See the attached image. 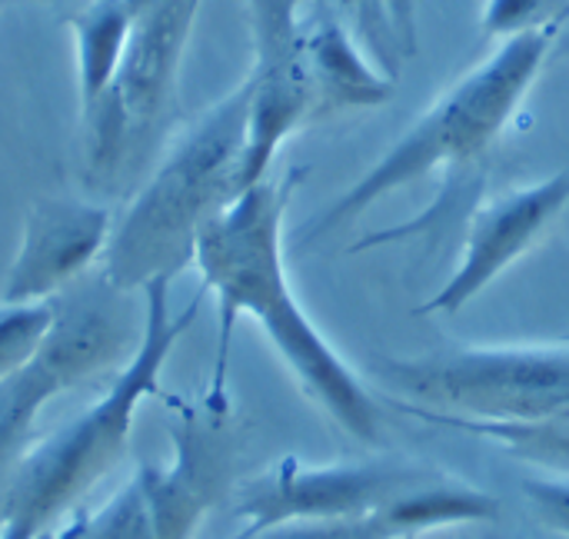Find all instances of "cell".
<instances>
[{
    "mask_svg": "<svg viewBox=\"0 0 569 539\" xmlns=\"http://www.w3.org/2000/svg\"><path fill=\"white\" fill-rule=\"evenodd\" d=\"M297 173L260 180L200 233L193 267L220 303V353L210 390H223L237 317H253L307 393L357 440H380V410L297 303L283 267V213Z\"/></svg>",
    "mask_w": 569,
    "mask_h": 539,
    "instance_id": "6da1fadb",
    "label": "cell"
},
{
    "mask_svg": "<svg viewBox=\"0 0 569 539\" xmlns=\"http://www.w3.org/2000/svg\"><path fill=\"white\" fill-rule=\"evenodd\" d=\"M170 283L153 280L140 300V333L133 357H127L123 370L113 377L110 390L87 407L63 430L33 443L13 477L7 517L0 539H43L67 523L73 507L120 463L127 453L137 410L147 397H160V373L177 347V340L190 330L200 310V297L183 310L170 313Z\"/></svg>",
    "mask_w": 569,
    "mask_h": 539,
    "instance_id": "7a4b0ae2",
    "label": "cell"
},
{
    "mask_svg": "<svg viewBox=\"0 0 569 539\" xmlns=\"http://www.w3.org/2000/svg\"><path fill=\"white\" fill-rule=\"evenodd\" d=\"M250 83L217 103L160 163L110 230L100 273L123 293L173 280L193 263L203 227L243 193Z\"/></svg>",
    "mask_w": 569,
    "mask_h": 539,
    "instance_id": "3957f363",
    "label": "cell"
},
{
    "mask_svg": "<svg viewBox=\"0 0 569 539\" xmlns=\"http://www.w3.org/2000/svg\"><path fill=\"white\" fill-rule=\"evenodd\" d=\"M560 20L513 33L500 50L447 90L320 220V230L353 220L380 197L423 180L433 170H460L487 157L503 127L540 77Z\"/></svg>",
    "mask_w": 569,
    "mask_h": 539,
    "instance_id": "277c9868",
    "label": "cell"
},
{
    "mask_svg": "<svg viewBox=\"0 0 569 539\" xmlns=\"http://www.w3.org/2000/svg\"><path fill=\"white\" fill-rule=\"evenodd\" d=\"M170 437V463L140 467L103 510L43 539H193L233 480L237 430L223 390H207L200 403H177Z\"/></svg>",
    "mask_w": 569,
    "mask_h": 539,
    "instance_id": "5b68a950",
    "label": "cell"
},
{
    "mask_svg": "<svg viewBox=\"0 0 569 539\" xmlns=\"http://www.w3.org/2000/svg\"><path fill=\"white\" fill-rule=\"evenodd\" d=\"M123 357H130V323L120 310V297L87 283L57 300L40 350L0 383V527L13 477L33 447L40 410L70 387L117 367Z\"/></svg>",
    "mask_w": 569,
    "mask_h": 539,
    "instance_id": "8992f818",
    "label": "cell"
},
{
    "mask_svg": "<svg viewBox=\"0 0 569 539\" xmlns=\"http://www.w3.org/2000/svg\"><path fill=\"white\" fill-rule=\"evenodd\" d=\"M380 377L403 403L467 420H537L569 407V350L563 347L383 360Z\"/></svg>",
    "mask_w": 569,
    "mask_h": 539,
    "instance_id": "52a82bcc",
    "label": "cell"
},
{
    "mask_svg": "<svg viewBox=\"0 0 569 539\" xmlns=\"http://www.w3.org/2000/svg\"><path fill=\"white\" fill-rule=\"evenodd\" d=\"M200 0H143L130 13L120 60L90 113L93 177H113L173 97L180 53Z\"/></svg>",
    "mask_w": 569,
    "mask_h": 539,
    "instance_id": "ba28073f",
    "label": "cell"
},
{
    "mask_svg": "<svg viewBox=\"0 0 569 539\" xmlns=\"http://www.w3.org/2000/svg\"><path fill=\"white\" fill-rule=\"evenodd\" d=\"M427 483H433L430 473L393 463L307 467L300 460H283L240 487L233 513L247 527L237 539H250L283 523L367 517Z\"/></svg>",
    "mask_w": 569,
    "mask_h": 539,
    "instance_id": "9c48e42d",
    "label": "cell"
},
{
    "mask_svg": "<svg viewBox=\"0 0 569 539\" xmlns=\"http://www.w3.org/2000/svg\"><path fill=\"white\" fill-rule=\"evenodd\" d=\"M300 0H250L257 30V67L250 83V130L243 153V190L267 180L277 147L313 113L320 100L310 40L297 20Z\"/></svg>",
    "mask_w": 569,
    "mask_h": 539,
    "instance_id": "30bf717a",
    "label": "cell"
},
{
    "mask_svg": "<svg viewBox=\"0 0 569 539\" xmlns=\"http://www.w3.org/2000/svg\"><path fill=\"white\" fill-rule=\"evenodd\" d=\"M569 203V170L533 187L503 193L477 210L457 270L420 313H457L477 300L503 270L533 250Z\"/></svg>",
    "mask_w": 569,
    "mask_h": 539,
    "instance_id": "8fae6325",
    "label": "cell"
},
{
    "mask_svg": "<svg viewBox=\"0 0 569 539\" xmlns=\"http://www.w3.org/2000/svg\"><path fill=\"white\" fill-rule=\"evenodd\" d=\"M110 210L77 200L37 203L27 213L20 250L3 277L0 303H43L57 300L103 260L110 240Z\"/></svg>",
    "mask_w": 569,
    "mask_h": 539,
    "instance_id": "7c38bea8",
    "label": "cell"
},
{
    "mask_svg": "<svg viewBox=\"0 0 569 539\" xmlns=\"http://www.w3.org/2000/svg\"><path fill=\"white\" fill-rule=\"evenodd\" d=\"M397 407L403 413L417 417V420L493 440L507 453H513L517 460L569 473V407L553 410L547 417H537V420H467V417L433 413V410H423V407H413V403H397Z\"/></svg>",
    "mask_w": 569,
    "mask_h": 539,
    "instance_id": "4fadbf2b",
    "label": "cell"
},
{
    "mask_svg": "<svg viewBox=\"0 0 569 539\" xmlns=\"http://www.w3.org/2000/svg\"><path fill=\"white\" fill-rule=\"evenodd\" d=\"M53 313H57L53 300L20 303V307L0 303V383L30 363V357L40 350L53 323Z\"/></svg>",
    "mask_w": 569,
    "mask_h": 539,
    "instance_id": "5bb4252c",
    "label": "cell"
},
{
    "mask_svg": "<svg viewBox=\"0 0 569 539\" xmlns=\"http://www.w3.org/2000/svg\"><path fill=\"white\" fill-rule=\"evenodd\" d=\"M560 17L563 13H547V0H493L487 10V30L513 37V33L543 27Z\"/></svg>",
    "mask_w": 569,
    "mask_h": 539,
    "instance_id": "9a60e30c",
    "label": "cell"
},
{
    "mask_svg": "<svg viewBox=\"0 0 569 539\" xmlns=\"http://www.w3.org/2000/svg\"><path fill=\"white\" fill-rule=\"evenodd\" d=\"M523 497L530 500V507L543 527L569 537V480L530 477V480H523Z\"/></svg>",
    "mask_w": 569,
    "mask_h": 539,
    "instance_id": "2e32d148",
    "label": "cell"
},
{
    "mask_svg": "<svg viewBox=\"0 0 569 539\" xmlns=\"http://www.w3.org/2000/svg\"><path fill=\"white\" fill-rule=\"evenodd\" d=\"M567 47H569V40H567Z\"/></svg>",
    "mask_w": 569,
    "mask_h": 539,
    "instance_id": "e0dca14e",
    "label": "cell"
}]
</instances>
